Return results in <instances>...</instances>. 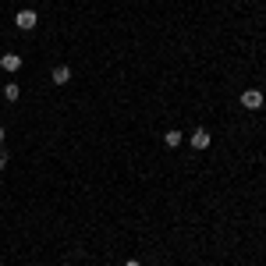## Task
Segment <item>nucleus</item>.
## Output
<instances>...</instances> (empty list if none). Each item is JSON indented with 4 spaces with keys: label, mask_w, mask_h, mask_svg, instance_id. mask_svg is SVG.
Wrapping results in <instances>:
<instances>
[{
    "label": "nucleus",
    "mask_w": 266,
    "mask_h": 266,
    "mask_svg": "<svg viewBox=\"0 0 266 266\" xmlns=\"http://www.w3.org/2000/svg\"><path fill=\"white\" fill-rule=\"evenodd\" d=\"M4 167H7V153L0 149V171H4Z\"/></svg>",
    "instance_id": "nucleus-8"
},
{
    "label": "nucleus",
    "mask_w": 266,
    "mask_h": 266,
    "mask_svg": "<svg viewBox=\"0 0 266 266\" xmlns=\"http://www.w3.org/2000/svg\"><path fill=\"white\" fill-rule=\"evenodd\" d=\"M14 25H18L21 32H32V29L39 25V14H36L32 7H25V11H18V14H14Z\"/></svg>",
    "instance_id": "nucleus-1"
},
{
    "label": "nucleus",
    "mask_w": 266,
    "mask_h": 266,
    "mask_svg": "<svg viewBox=\"0 0 266 266\" xmlns=\"http://www.w3.org/2000/svg\"><path fill=\"white\" fill-rule=\"evenodd\" d=\"M125 266H142V263H138V259H128V263H125Z\"/></svg>",
    "instance_id": "nucleus-9"
},
{
    "label": "nucleus",
    "mask_w": 266,
    "mask_h": 266,
    "mask_svg": "<svg viewBox=\"0 0 266 266\" xmlns=\"http://www.w3.org/2000/svg\"><path fill=\"white\" fill-rule=\"evenodd\" d=\"M188 142H192V149H206L213 138H209V132H206V128H196V132L188 135Z\"/></svg>",
    "instance_id": "nucleus-3"
},
{
    "label": "nucleus",
    "mask_w": 266,
    "mask_h": 266,
    "mask_svg": "<svg viewBox=\"0 0 266 266\" xmlns=\"http://www.w3.org/2000/svg\"><path fill=\"white\" fill-rule=\"evenodd\" d=\"M241 107H245V110H259V107H263V92H259V89H245V92H241Z\"/></svg>",
    "instance_id": "nucleus-2"
},
{
    "label": "nucleus",
    "mask_w": 266,
    "mask_h": 266,
    "mask_svg": "<svg viewBox=\"0 0 266 266\" xmlns=\"http://www.w3.org/2000/svg\"><path fill=\"white\" fill-rule=\"evenodd\" d=\"M0 67H4V71H18V67H21V57H18V54H4V57H0Z\"/></svg>",
    "instance_id": "nucleus-4"
},
{
    "label": "nucleus",
    "mask_w": 266,
    "mask_h": 266,
    "mask_svg": "<svg viewBox=\"0 0 266 266\" xmlns=\"http://www.w3.org/2000/svg\"><path fill=\"white\" fill-rule=\"evenodd\" d=\"M181 138H185V135H181V132H174V128H171V132L163 135V142H167L171 149H174V146H181Z\"/></svg>",
    "instance_id": "nucleus-7"
},
{
    "label": "nucleus",
    "mask_w": 266,
    "mask_h": 266,
    "mask_svg": "<svg viewBox=\"0 0 266 266\" xmlns=\"http://www.w3.org/2000/svg\"><path fill=\"white\" fill-rule=\"evenodd\" d=\"M54 82H57V85H67V82H71V67H67V64L54 67Z\"/></svg>",
    "instance_id": "nucleus-5"
},
{
    "label": "nucleus",
    "mask_w": 266,
    "mask_h": 266,
    "mask_svg": "<svg viewBox=\"0 0 266 266\" xmlns=\"http://www.w3.org/2000/svg\"><path fill=\"white\" fill-rule=\"evenodd\" d=\"M18 96H21V89H18L14 82H7V85H4V100H11V103H14Z\"/></svg>",
    "instance_id": "nucleus-6"
},
{
    "label": "nucleus",
    "mask_w": 266,
    "mask_h": 266,
    "mask_svg": "<svg viewBox=\"0 0 266 266\" xmlns=\"http://www.w3.org/2000/svg\"><path fill=\"white\" fill-rule=\"evenodd\" d=\"M4 135H7V132H4V128H0V146H4Z\"/></svg>",
    "instance_id": "nucleus-10"
}]
</instances>
